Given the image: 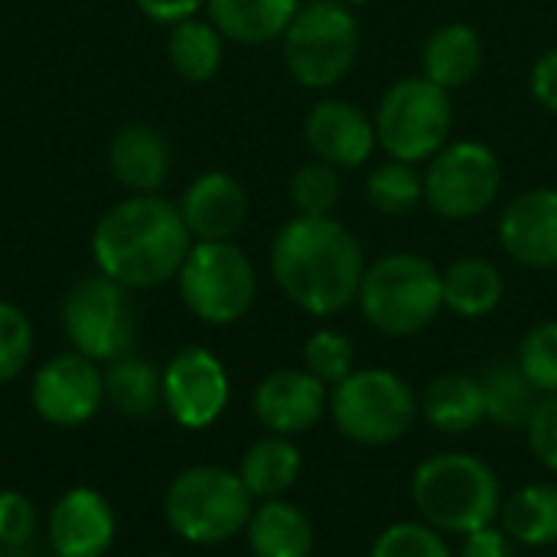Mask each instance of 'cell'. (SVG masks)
<instances>
[{"mask_svg":"<svg viewBox=\"0 0 557 557\" xmlns=\"http://www.w3.org/2000/svg\"><path fill=\"white\" fill-rule=\"evenodd\" d=\"M33 411L52 428L88 424L104 405V372L98 362L69 349L46 359L29 382Z\"/></svg>","mask_w":557,"mask_h":557,"instance_id":"cell-13","label":"cell"},{"mask_svg":"<svg viewBox=\"0 0 557 557\" xmlns=\"http://www.w3.org/2000/svg\"><path fill=\"white\" fill-rule=\"evenodd\" d=\"M251 408L268 434L300 437L330 414V388L307 369H274L258 382Z\"/></svg>","mask_w":557,"mask_h":557,"instance_id":"cell-14","label":"cell"},{"mask_svg":"<svg viewBox=\"0 0 557 557\" xmlns=\"http://www.w3.org/2000/svg\"><path fill=\"white\" fill-rule=\"evenodd\" d=\"M180 215L193 242H232L248 219V193L232 173L209 170L186 186Z\"/></svg>","mask_w":557,"mask_h":557,"instance_id":"cell-18","label":"cell"},{"mask_svg":"<svg viewBox=\"0 0 557 557\" xmlns=\"http://www.w3.org/2000/svg\"><path fill=\"white\" fill-rule=\"evenodd\" d=\"M104 401L124 418H147L163 408L160 369L147 359L127 352L104 369Z\"/></svg>","mask_w":557,"mask_h":557,"instance_id":"cell-28","label":"cell"},{"mask_svg":"<svg viewBox=\"0 0 557 557\" xmlns=\"http://www.w3.org/2000/svg\"><path fill=\"white\" fill-rule=\"evenodd\" d=\"M503 189V163L483 140H454L428 160L424 202L447 222H470L493 209Z\"/></svg>","mask_w":557,"mask_h":557,"instance_id":"cell-11","label":"cell"},{"mask_svg":"<svg viewBox=\"0 0 557 557\" xmlns=\"http://www.w3.org/2000/svg\"><path fill=\"white\" fill-rule=\"evenodd\" d=\"M454 101L450 91L424 75L398 78L375 108V137L385 157L424 163L450 144Z\"/></svg>","mask_w":557,"mask_h":557,"instance_id":"cell-8","label":"cell"},{"mask_svg":"<svg viewBox=\"0 0 557 557\" xmlns=\"http://www.w3.org/2000/svg\"><path fill=\"white\" fill-rule=\"evenodd\" d=\"M336 431L359 447L398 444L418 421V395L392 369H356L330 392Z\"/></svg>","mask_w":557,"mask_h":557,"instance_id":"cell-7","label":"cell"},{"mask_svg":"<svg viewBox=\"0 0 557 557\" xmlns=\"http://www.w3.org/2000/svg\"><path fill=\"white\" fill-rule=\"evenodd\" d=\"M62 333L75 352L98 366L134 352L137 320L131 290L104 274L78 281L62 304Z\"/></svg>","mask_w":557,"mask_h":557,"instance_id":"cell-10","label":"cell"},{"mask_svg":"<svg viewBox=\"0 0 557 557\" xmlns=\"http://www.w3.org/2000/svg\"><path fill=\"white\" fill-rule=\"evenodd\" d=\"M480 382L486 398V421L496 428L525 431L542 401V392L522 375V369L516 362H496L480 375Z\"/></svg>","mask_w":557,"mask_h":557,"instance_id":"cell-29","label":"cell"},{"mask_svg":"<svg viewBox=\"0 0 557 557\" xmlns=\"http://www.w3.org/2000/svg\"><path fill=\"white\" fill-rule=\"evenodd\" d=\"M483 59V36L470 23H441L421 46V75L454 95L480 75Z\"/></svg>","mask_w":557,"mask_h":557,"instance_id":"cell-20","label":"cell"},{"mask_svg":"<svg viewBox=\"0 0 557 557\" xmlns=\"http://www.w3.org/2000/svg\"><path fill=\"white\" fill-rule=\"evenodd\" d=\"M3 552H7V548H3V545H0V557H3Z\"/></svg>","mask_w":557,"mask_h":557,"instance_id":"cell-43","label":"cell"},{"mask_svg":"<svg viewBox=\"0 0 557 557\" xmlns=\"http://www.w3.org/2000/svg\"><path fill=\"white\" fill-rule=\"evenodd\" d=\"M516 366L522 369V375L542 392V395H555L557 392V320H545L539 326H532L516 352Z\"/></svg>","mask_w":557,"mask_h":557,"instance_id":"cell-34","label":"cell"},{"mask_svg":"<svg viewBox=\"0 0 557 557\" xmlns=\"http://www.w3.org/2000/svg\"><path fill=\"white\" fill-rule=\"evenodd\" d=\"M304 0H206L212 26L242 46L281 39Z\"/></svg>","mask_w":557,"mask_h":557,"instance_id":"cell-25","label":"cell"},{"mask_svg":"<svg viewBox=\"0 0 557 557\" xmlns=\"http://www.w3.org/2000/svg\"><path fill=\"white\" fill-rule=\"evenodd\" d=\"M304 369L317 375L326 388L339 385L346 375L356 372V346L346 333L339 330H317L304 343Z\"/></svg>","mask_w":557,"mask_h":557,"instance_id":"cell-32","label":"cell"},{"mask_svg":"<svg viewBox=\"0 0 557 557\" xmlns=\"http://www.w3.org/2000/svg\"><path fill=\"white\" fill-rule=\"evenodd\" d=\"M111 176L131 193H157L170 176V144L153 124H124L108 144Z\"/></svg>","mask_w":557,"mask_h":557,"instance_id":"cell-19","label":"cell"},{"mask_svg":"<svg viewBox=\"0 0 557 557\" xmlns=\"http://www.w3.org/2000/svg\"><path fill=\"white\" fill-rule=\"evenodd\" d=\"M529 88L535 95V101L557 114V46L545 49L535 62H532V72H529Z\"/></svg>","mask_w":557,"mask_h":557,"instance_id":"cell-39","label":"cell"},{"mask_svg":"<svg viewBox=\"0 0 557 557\" xmlns=\"http://www.w3.org/2000/svg\"><path fill=\"white\" fill-rule=\"evenodd\" d=\"M366 274L359 238L333 215H294L271 242V277L310 317H336L356 304Z\"/></svg>","mask_w":557,"mask_h":557,"instance_id":"cell-1","label":"cell"},{"mask_svg":"<svg viewBox=\"0 0 557 557\" xmlns=\"http://www.w3.org/2000/svg\"><path fill=\"white\" fill-rule=\"evenodd\" d=\"M193 235L180 206L160 193H131L114 202L91 232V261L98 274L127 290H150L176 281Z\"/></svg>","mask_w":557,"mask_h":557,"instance_id":"cell-2","label":"cell"},{"mask_svg":"<svg viewBox=\"0 0 557 557\" xmlns=\"http://www.w3.org/2000/svg\"><path fill=\"white\" fill-rule=\"evenodd\" d=\"M46 535L55 557H104L114 545L117 519L98 490L72 486L49 509Z\"/></svg>","mask_w":557,"mask_h":557,"instance_id":"cell-16","label":"cell"},{"mask_svg":"<svg viewBox=\"0 0 557 557\" xmlns=\"http://www.w3.org/2000/svg\"><path fill=\"white\" fill-rule=\"evenodd\" d=\"M499 525L519 548H555L557 545V486L525 483L506 496Z\"/></svg>","mask_w":557,"mask_h":557,"instance_id":"cell-26","label":"cell"},{"mask_svg":"<svg viewBox=\"0 0 557 557\" xmlns=\"http://www.w3.org/2000/svg\"><path fill=\"white\" fill-rule=\"evenodd\" d=\"M366 323L385 336H418L444 310L441 268L414 251H392L366 264L359 297Z\"/></svg>","mask_w":557,"mask_h":557,"instance_id":"cell-4","label":"cell"},{"mask_svg":"<svg viewBox=\"0 0 557 557\" xmlns=\"http://www.w3.org/2000/svg\"><path fill=\"white\" fill-rule=\"evenodd\" d=\"M287 196H290V206L297 209V215H333L339 206V196H343L339 170L333 163H323L313 157L294 170V176L287 183Z\"/></svg>","mask_w":557,"mask_h":557,"instance_id":"cell-31","label":"cell"},{"mask_svg":"<svg viewBox=\"0 0 557 557\" xmlns=\"http://www.w3.org/2000/svg\"><path fill=\"white\" fill-rule=\"evenodd\" d=\"M444 287V310L463 320H483L499 310L506 300V277L503 271L480 255H463L441 271Z\"/></svg>","mask_w":557,"mask_h":557,"instance_id":"cell-23","label":"cell"},{"mask_svg":"<svg viewBox=\"0 0 557 557\" xmlns=\"http://www.w3.org/2000/svg\"><path fill=\"white\" fill-rule=\"evenodd\" d=\"M418 519L444 535H470L499 522L506 493L496 470L467 450H444L418 463L411 476Z\"/></svg>","mask_w":557,"mask_h":557,"instance_id":"cell-3","label":"cell"},{"mask_svg":"<svg viewBox=\"0 0 557 557\" xmlns=\"http://www.w3.org/2000/svg\"><path fill=\"white\" fill-rule=\"evenodd\" d=\"M339 3H346V7H366V3H372V0H339Z\"/></svg>","mask_w":557,"mask_h":557,"instance_id":"cell-41","label":"cell"},{"mask_svg":"<svg viewBox=\"0 0 557 557\" xmlns=\"http://www.w3.org/2000/svg\"><path fill=\"white\" fill-rule=\"evenodd\" d=\"M147 557H173V555H163V552H160V555H147Z\"/></svg>","mask_w":557,"mask_h":557,"instance_id":"cell-42","label":"cell"},{"mask_svg":"<svg viewBox=\"0 0 557 557\" xmlns=\"http://www.w3.org/2000/svg\"><path fill=\"white\" fill-rule=\"evenodd\" d=\"M33 346L36 336L29 317L16 304L0 300V385H10L23 375L33 359Z\"/></svg>","mask_w":557,"mask_h":557,"instance_id":"cell-35","label":"cell"},{"mask_svg":"<svg viewBox=\"0 0 557 557\" xmlns=\"http://www.w3.org/2000/svg\"><path fill=\"white\" fill-rule=\"evenodd\" d=\"M176 287L196 320L228 326L251 310L258 297V274L235 242H193L176 274Z\"/></svg>","mask_w":557,"mask_h":557,"instance_id":"cell-9","label":"cell"},{"mask_svg":"<svg viewBox=\"0 0 557 557\" xmlns=\"http://www.w3.org/2000/svg\"><path fill=\"white\" fill-rule=\"evenodd\" d=\"M39 529V516H36V506L16 493V490H3L0 493V545L10 552V548H23L33 542Z\"/></svg>","mask_w":557,"mask_h":557,"instance_id":"cell-36","label":"cell"},{"mask_svg":"<svg viewBox=\"0 0 557 557\" xmlns=\"http://www.w3.org/2000/svg\"><path fill=\"white\" fill-rule=\"evenodd\" d=\"M499 245L522 268H557V186L525 189L506 202L499 215Z\"/></svg>","mask_w":557,"mask_h":557,"instance_id":"cell-17","label":"cell"},{"mask_svg":"<svg viewBox=\"0 0 557 557\" xmlns=\"http://www.w3.org/2000/svg\"><path fill=\"white\" fill-rule=\"evenodd\" d=\"M300 470H304V454L294 444V437L264 434L242 454L235 473L242 476L251 499L264 503V499H284L297 486Z\"/></svg>","mask_w":557,"mask_h":557,"instance_id":"cell-24","label":"cell"},{"mask_svg":"<svg viewBox=\"0 0 557 557\" xmlns=\"http://www.w3.org/2000/svg\"><path fill=\"white\" fill-rule=\"evenodd\" d=\"M307 147L317 160L333 163L336 170L366 166L379 147L375 117H369L359 104L346 98H323L307 111L304 121Z\"/></svg>","mask_w":557,"mask_h":557,"instance_id":"cell-15","label":"cell"},{"mask_svg":"<svg viewBox=\"0 0 557 557\" xmlns=\"http://www.w3.org/2000/svg\"><path fill=\"white\" fill-rule=\"evenodd\" d=\"M166 59L173 72L193 85H202L215 78L225 59V36L212 26V20L189 16L183 23L170 26L166 36Z\"/></svg>","mask_w":557,"mask_h":557,"instance_id":"cell-27","label":"cell"},{"mask_svg":"<svg viewBox=\"0 0 557 557\" xmlns=\"http://www.w3.org/2000/svg\"><path fill=\"white\" fill-rule=\"evenodd\" d=\"M245 542L251 557H313L317 532L300 506L287 499H264L255 503Z\"/></svg>","mask_w":557,"mask_h":557,"instance_id":"cell-22","label":"cell"},{"mask_svg":"<svg viewBox=\"0 0 557 557\" xmlns=\"http://www.w3.org/2000/svg\"><path fill=\"white\" fill-rule=\"evenodd\" d=\"M255 499L242 476L225 467H189L163 493V519L186 545L212 548L245 535Z\"/></svg>","mask_w":557,"mask_h":557,"instance_id":"cell-5","label":"cell"},{"mask_svg":"<svg viewBox=\"0 0 557 557\" xmlns=\"http://www.w3.org/2000/svg\"><path fill=\"white\" fill-rule=\"evenodd\" d=\"M281 42L290 78L310 91H326L359 59V20L339 0H304Z\"/></svg>","mask_w":557,"mask_h":557,"instance_id":"cell-6","label":"cell"},{"mask_svg":"<svg viewBox=\"0 0 557 557\" xmlns=\"http://www.w3.org/2000/svg\"><path fill=\"white\" fill-rule=\"evenodd\" d=\"M525 437H529V450L532 457L557 476V392L555 395H542L532 421L525 424Z\"/></svg>","mask_w":557,"mask_h":557,"instance_id":"cell-37","label":"cell"},{"mask_svg":"<svg viewBox=\"0 0 557 557\" xmlns=\"http://www.w3.org/2000/svg\"><path fill=\"white\" fill-rule=\"evenodd\" d=\"M163 382V408L166 414L186 431L212 428L228 401H232V379L225 362L206 346L180 349L160 372Z\"/></svg>","mask_w":557,"mask_h":557,"instance_id":"cell-12","label":"cell"},{"mask_svg":"<svg viewBox=\"0 0 557 557\" xmlns=\"http://www.w3.org/2000/svg\"><path fill=\"white\" fill-rule=\"evenodd\" d=\"M366 199L382 215H408L424 202V173L405 160H382L366 176Z\"/></svg>","mask_w":557,"mask_h":557,"instance_id":"cell-30","label":"cell"},{"mask_svg":"<svg viewBox=\"0 0 557 557\" xmlns=\"http://www.w3.org/2000/svg\"><path fill=\"white\" fill-rule=\"evenodd\" d=\"M418 414L437 434H470L486 421V398L480 375L444 372L428 382L418 398Z\"/></svg>","mask_w":557,"mask_h":557,"instance_id":"cell-21","label":"cell"},{"mask_svg":"<svg viewBox=\"0 0 557 557\" xmlns=\"http://www.w3.org/2000/svg\"><path fill=\"white\" fill-rule=\"evenodd\" d=\"M369 557H457L447 535L431 529L421 519H408V522H392L388 529H382V535L375 539Z\"/></svg>","mask_w":557,"mask_h":557,"instance_id":"cell-33","label":"cell"},{"mask_svg":"<svg viewBox=\"0 0 557 557\" xmlns=\"http://www.w3.org/2000/svg\"><path fill=\"white\" fill-rule=\"evenodd\" d=\"M516 548L519 545L506 535V529L499 522H493L470 535H460L457 557H516Z\"/></svg>","mask_w":557,"mask_h":557,"instance_id":"cell-38","label":"cell"},{"mask_svg":"<svg viewBox=\"0 0 557 557\" xmlns=\"http://www.w3.org/2000/svg\"><path fill=\"white\" fill-rule=\"evenodd\" d=\"M137 10L153 20V23H163V26H173V23H183L189 16H196L206 0H134Z\"/></svg>","mask_w":557,"mask_h":557,"instance_id":"cell-40","label":"cell"}]
</instances>
